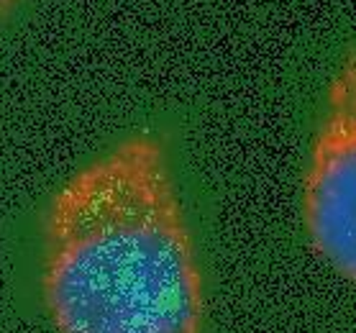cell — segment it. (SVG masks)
I'll return each mask as SVG.
<instances>
[{
    "instance_id": "obj_1",
    "label": "cell",
    "mask_w": 356,
    "mask_h": 333,
    "mask_svg": "<svg viewBox=\"0 0 356 333\" xmlns=\"http://www.w3.org/2000/svg\"><path fill=\"white\" fill-rule=\"evenodd\" d=\"M39 290L57 333H202L200 254L154 131L118 138L51 195Z\"/></svg>"
},
{
    "instance_id": "obj_2",
    "label": "cell",
    "mask_w": 356,
    "mask_h": 333,
    "mask_svg": "<svg viewBox=\"0 0 356 333\" xmlns=\"http://www.w3.org/2000/svg\"><path fill=\"white\" fill-rule=\"evenodd\" d=\"M302 226L313 252L356 284V47L328 80L302 179Z\"/></svg>"
},
{
    "instance_id": "obj_3",
    "label": "cell",
    "mask_w": 356,
    "mask_h": 333,
    "mask_svg": "<svg viewBox=\"0 0 356 333\" xmlns=\"http://www.w3.org/2000/svg\"><path fill=\"white\" fill-rule=\"evenodd\" d=\"M21 0H0V21H6L10 16V10L16 8Z\"/></svg>"
}]
</instances>
